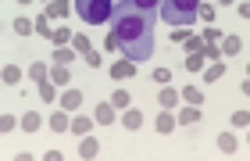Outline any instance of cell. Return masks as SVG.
<instances>
[{
    "label": "cell",
    "instance_id": "obj_1",
    "mask_svg": "<svg viewBox=\"0 0 250 161\" xmlns=\"http://www.w3.org/2000/svg\"><path fill=\"white\" fill-rule=\"evenodd\" d=\"M154 22H157V11H140L132 0L115 4L107 50H118L129 61H146L154 54Z\"/></svg>",
    "mask_w": 250,
    "mask_h": 161
},
{
    "label": "cell",
    "instance_id": "obj_2",
    "mask_svg": "<svg viewBox=\"0 0 250 161\" xmlns=\"http://www.w3.org/2000/svg\"><path fill=\"white\" fill-rule=\"evenodd\" d=\"M197 7H200V0H161L157 18H165L175 29H189L197 22Z\"/></svg>",
    "mask_w": 250,
    "mask_h": 161
},
{
    "label": "cell",
    "instance_id": "obj_3",
    "mask_svg": "<svg viewBox=\"0 0 250 161\" xmlns=\"http://www.w3.org/2000/svg\"><path fill=\"white\" fill-rule=\"evenodd\" d=\"M75 11L86 25H104L115 15V0H75Z\"/></svg>",
    "mask_w": 250,
    "mask_h": 161
},
{
    "label": "cell",
    "instance_id": "obj_4",
    "mask_svg": "<svg viewBox=\"0 0 250 161\" xmlns=\"http://www.w3.org/2000/svg\"><path fill=\"white\" fill-rule=\"evenodd\" d=\"M132 75H136V61H129V57H122V61L111 65V79H118V83L122 79H132Z\"/></svg>",
    "mask_w": 250,
    "mask_h": 161
},
{
    "label": "cell",
    "instance_id": "obj_5",
    "mask_svg": "<svg viewBox=\"0 0 250 161\" xmlns=\"http://www.w3.org/2000/svg\"><path fill=\"white\" fill-rule=\"evenodd\" d=\"M58 100H61V108H64V111H75L79 104H83V93H79V90H72V86H68L64 93L58 97Z\"/></svg>",
    "mask_w": 250,
    "mask_h": 161
},
{
    "label": "cell",
    "instance_id": "obj_6",
    "mask_svg": "<svg viewBox=\"0 0 250 161\" xmlns=\"http://www.w3.org/2000/svg\"><path fill=\"white\" fill-rule=\"evenodd\" d=\"M115 111H118L115 104H97V111H93V115H97V122H100V125H111V122L118 118Z\"/></svg>",
    "mask_w": 250,
    "mask_h": 161
},
{
    "label": "cell",
    "instance_id": "obj_7",
    "mask_svg": "<svg viewBox=\"0 0 250 161\" xmlns=\"http://www.w3.org/2000/svg\"><path fill=\"white\" fill-rule=\"evenodd\" d=\"M72 57H75V47H72V43L54 47V65H72Z\"/></svg>",
    "mask_w": 250,
    "mask_h": 161
},
{
    "label": "cell",
    "instance_id": "obj_8",
    "mask_svg": "<svg viewBox=\"0 0 250 161\" xmlns=\"http://www.w3.org/2000/svg\"><path fill=\"white\" fill-rule=\"evenodd\" d=\"M18 79H21V68H18V65H4V68H0V83L15 86Z\"/></svg>",
    "mask_w": 250,
    "mask_h": 161
},
{
    "label": "cell",
    "instance_id": "obj_9",
    "mask_svg": "<svg viewBox=\"0 0 250 161\" xmlns=\"http://www.w3.org/2000/svg\"><path fill=\"white\" fill-rule=\"evenodd\" d=\"M122 122H125V129H140V125H143V111H136V108H125Z\"/></svg>",
    "mask_w": 250,
    "mask_h": 161
},
{
    "label": "cell",
    "instance_id": "obj_10",
    "mask_svg": "<svg viewBox=\"0 0 250 161\" xmlns=\"http://www.w3.org/2000/svg\"><path fill=\"white\" fill-rule=\"evenodd\" d=\"M72 133H79V136H86L89 129H93V118L89 115H79V118H72V125H68Z\"/></svg>",
    "mask_w": 250,
    "mask_h": 161
},
{
    "label": "cell",
    "instance_id": "obj_11",
    "mask_svg": "<svg viewBox=\"0 0 250 161\" xmlns=\"http://www.w3.org/2000/svg\"><path fill=\"white\" fill-rule=\"evenodd\" d=\"M222 75H225V65H222V61L204 65V83H214V79H222Z\"/></svg>",
    "mask_w": 250,
    "mask_h": 161
},
{
    "label": "cell",
    "instance_id": "obj_12",
    "mask_svg": "<svg viewBox=\"0 0 250 161\" xmlns=\"http://www.w3.org/2000/svg\"><path fill=\"white\" fill-rule=\"evenodd\" d=\"M79 154H83V158H97V154H100V143L86 133V136H83V147H79Z\"/></svg>",
    "mask_w": 250,
    "mask_h": 161
},
{
    "label": "cell",
    "instance_id": "obj_13",
    "mask_svg": "<svg viewBox=\"0 0 250 161\" xmlns=\"http://www.w3.org/2000/svg\"><path fill=\"white\" fill-rule=\"evenodd\" d=\"M240 47H243L240 36H225V40H222V57H236V54H240Z\"/></svg>",
    "mask_w": 250,
    "mask_h": 161
},
{
    "label": "cell",
    "instance_id": "obj_14",
    "mask_svg": "<svg viewBox=\"0 0 250 161\" xmlns=\"http://www.w3.org/2000/svg\"><path fill=\"white\" fill-rule=\"evenodd\" d=\"M157 100H161V108H175V104H179V90H172V86H165L161 93H157Z\"/></svg>",
    "mask_w": 250,
    "mask_h": 161
},
{
    "label": "cell",
    "instance_id": "obj_15",
    "mask_svg": "<svg viewBox=\"0 0 250 161\" xmlns=\"http://www.w3.org/2000/svg\"><path fill=\"white\" fill-rule=\"evenodd\" d=\"M47 18H68V0H50Z\"/></svg>",
    "mask_w": 250,
    "mask_h": 161
},
{
    "label": "cell",
    "instance_id": "obj_16",
    "mask_svg": "<svg viewBox=\"0 0 250 161\" xmlns=\"http://www.w3.org/2000/svg\"><path fill=\"white\" fill-rule=\"evenodd\" d=\"M18 125H21V129H25V133H36L40 125H43V115H36V111H32V115H25V118H21Z\"/></svg>",
    "mask_w": 250,
    "mask_h": 161
},
{
    "label": "cell",
    "instance_id": "obj_17",
    "mask_svg": "<svg viewBox=\"0 0 250 161\" xmlns=\"http://www.w3.org/2000/svg\"><path fill=\"white\" fill-rule=\"evenodd\" d=\"M68 125H72V118H68V111H61V115H50V129H54V133H64Z\"/></svg>",
    "mask_w": 250,
    "mask_h": 161
},
{
    "label": "cell",
    "instance_id": "obj_18",
    "mask_svg": "<svg viewBox=\"0 0 250 161\" xmlns=\"http://www.w3.org/2000/svg\"><path fill=\"white\" fill-rule=\"evenodd\" d=\"M218 147H222V154H232V151H236V133H232V129L222 133V136H218Z\"/></svg>",
    "mask_w": 250,
    "mask_h": 161
},
{
    "label": "cell",
    "instance_id": "obj_19",
    "mask_svg": "<svg viewBox=\"0 0 250 161\" xmlns=\"http://www.w3.org/2000/svg\"><path fill=\"white\" fill-rule=\"evenodd\" d=\"M154 125H157V133H172L175 129V115H157Z\"/></svg>",
    "mask_w": 250,
    "mask_h": 161
},
{
    "label": "cell",
    "instance_id": "obj_20",
    "mask_svg": "<svg viewBox=\"0 0 250 161\" xmlns=\"http://www.w3.org/2000/svg\"><path fill=\"white\" fill-rule=\"evenodd\" d=\"M179 122H186V125H193V122H200V108H197V104H189V108H183V115H179Z\"/></svg>",
    "mask_w": 250,
    "mask_h": 161
},
{
    "label": "cell",
    "instance_id": "obj_21",
    "mask_svg": "<svg viewBox=\"0 0 250 161\" xmlns=\"http://www.w3.org/2000/svg\"><path fill=\"white\" fill-rule=\"evenodd\" d=\"M47 75H50V68H47V65H40V61L29 68V79H32V83H43Z\"/></svg>",
    "mask_w": 250,
    "mask_h": 161
},
{
    "label": "cell",
    "instance_id": "obj_22",
    "mask_svg": "<svg viewBox=\"0 0 250 161\" xmlns=\"http://www.w3.org/2000/svg\"><path fill=\"white\" fill-rule=\"evenodd\" d=\"M50 79H54V86H64V83H68V65H54Z\"/></svg>",
    "mask_w": 250,
    "mask_h": 161
},
{
    "label": "cell",
    "instance_id": "obj_23",
    "mask_svg": "<svg viewBox=\"0 0 250 161\" xmlns=\"http://www.w3.org/2000/svg\"><path fill=\"white\" fill-rule=\"evenodd\" d=\"M50 40H54V47H64V43H72V32H68V29H54Z\"/></svg>",
    "mask_w": 250,
    "mask_h": 161
},
{
    "label": "cell",
    "instance_id": "obj_24",
    "mask_svg": "<svg viewBox=\"0 0 250 161\" xmlns=\"http://www.w3.org/2000/svg\"><path fill=\"white\" fill-rule=\"evenodd\" d=\"M32 29H36L40 36H50V32H54V29H50V18H47V15H40L36 22H32Z\"/></svg>",
    "mask_w": 250,
    "mask_h": 161
},
{
    "label": "cell",
    "instance_id": "obj_25",
    "mask_svg": "<svg viewBox=\"0 0 250 161\" xmlns=\"http://www.w3.org/2000/svg\"><path fill=\"white\" fill-rule=\"evenodd\" d=\"M15 32H18V36H32L36 29H32V22H29V18H15Z\"/></svg>",
    "mask_w": 250,
    "mask_h": 161
},
{
    "label": "cell",
    "instance_id": "obj_26",
    "mask_svg": "<svg viewBox=\"0 0 250 161\" xmlns=\"http://www.w3.org/2000/svg\"><path fill=\"white\" fill-rule=\"evenodd\" d=\"M232 129H250V111H236L232 115Z\"/></svg>",
    "mask_w": 250,
    "mask_h": 161
},
{
    "label": "cell",
    "instance_id": "obj_27",
    "mask_svg": "<svg viewBox=\"0 0 250 161\" xmlns=\"http://www.w3.org/2000/svg\"><path fill=\"white\" fill-rule=\"evenodd\" d=\"M72 47H75V54H89L93 47H89V40L83 36V32H79V36H72Z\"/></svg>",
    "mask_w": 250,
    "mask_h": 161
},
{
    "label": "cell",
    "instance_id": "obj_28",
    "mask_svg": "<svg viewBox=\"0 0 250 161\" xmlns=\"http://www.w3.org/2000/svg\"><path fill=\"white\" fill-rule=\"evenodd\" d=\"M186 68H189V72H204V54H189L186 57Z\"/></svg>",
    "mask_w": 250,
    "mask_h": 161
},
{
    "label": "cell",
    "instance_id": "obj_29",
    "mask_svg": "<svg viewBox=\"0 0 250 161\" xmlns=\"http://www.w3.org/2000/svg\"><path fill=\"white\" fill-rule=\"evenodd\" d=\"M197 18H204L208 25H214V7H211V4H200V7H197Z\"/></svg>",
    "mask_w": 250,
    "mask_h": 161
},
{
    "label": "cell",
    "instance_id": "obj_30",
    "mask_svg": "<svg viewBox=\"0 0 250 161\" xmlns=\"http://www.w3.org/2000/svg\"><path fill=\"white\" fill-rule=\"evenodd\" d=\"M186 50L189 54H200L204 50V36H186Z\"/></svg>",
    "mask_w": 250,
    "mask_h": 161
},
{
    "label": "cell",
    "instance_id": "obj_31",
    "mask_svg": "<svg viewBox=\"0 0 250 161\" xmlns=\"http://www.w3.org/2000/svg\"><path fill=\"white\" fill-rule=\"evenodd\" d=\"M111 104H115V108H129V93H125V90H115V97H111Z\"/></svg>",
    "mask_w": 250,
    "mask_h": 161
},
{
    "label": "cell",
    "instance_id": "obj_32",
    "mask_svg": "<svg viewBox=\"0 0 250 161\" xmlns=\"http://www.w3.org/2000/svg\"><path fill=\"white\" fill-rule=\"evenodd\" d=\"M183 97L189 100V104H200V100H204V93H200L197 86H186V90H183Z\"/></svg>",
    "mask_w": 250,
    "mask_h": 161
},
{
    "label": "cell",
    "instance_id": "obj_33",
    "mask_svg": "<svg viewBox=\"0 0 250 161\" xmlns=\"http://www.w3.org/2000/svg\"><path fill=\"white\" fill-rule=\"evenodd\" d=\"M15 125H18V118H15V115H0V133H11Z\"/></svg>",
    "mask_w": 250,
    "mask_h": 161
},
{
    "label": "cell",
    "instance_id": "obj_34",
    "mask_svg": "<svg viewBox=\"0 0 250 161\" xmlns=\"http://www.w3.org/2000/svg\"><path fill=\"white\" fill-rule=\"evenodd\" d=\"M36 86H40V97H43V100H54V97H58V93H54V86L47 83V79H43V83H36Z\"/></svg>",
    "mask_w": 250,
    "mask_h": 161
},
{
    "label": "cell",
    "instance_id": "obj_35",
    "mask_svg": "<svg viewBox=\"0 0 250 161\" xmlns=\"http://www.w3.org/2000/svg\"><path fill=\"white\" fill-rule=\"evenodd\" d=\"M132 4L140 11H157V7H161V0H132Z\"/></svg>",
    "mask_w": 250,
    "mask_h": 161
},
{
    "label": "cell",
    "instance_id": "obj_36",
    "mask_svg": "<svg viewBox=\"0 0 250 161\" xmlns=\"http://www.w3.org/2000/svg\"><path fill=\"white\" fill-rule=\"evenodd\" d=\"M83 57H86V65H89V68H100V65H104V57H100L97 50H89V54H83Z\"/></svg>",
    "mask_w": 250,
    "mask_h": 161
},
{
    "label": "cell",
    "instance_id": "obj_37",
    "mask_svg": "<svg viewBox=\"0 0 250 161\" xmlns=\"http://www.w3.org/2000/svg\"><path fill=\"white\" fill-rule=\"evenodd\" d=\"M168 79H172L168 68H154V83H168Z\"/></svg>",
    "mask_w": 250,
    "mask_h": 161
},
{
    "label": "cell",
    "instance_id": "obj_38",
    "mask_svg": "<svg viewBox=\"0 0 250 161\" xmlns=\"http://www.w3.org/2000/svg\"><path fill=\"white\" fill-rule=\"evenodd\" d=\"M214 40H222V32L208 25V29H204V43H214Z\"/></svg>",
    "mask_w": 250,
    "mask_h": 161
},
{
    "label": "cell",
    "instance_id": "obj_39",
    "mask_svg": "<svg viewBox=\"0 0 250 161\" xmlns=\"http://www.w3.org/2000/svg\"><path fill=\"white\" fill-rule=\"evenodd\" d=\"M186 36H189V29H175L172 32V43H186Z\"/></svg>",
    "mask_w": 250,
    "mask_h": 161
},
{
    "label": "cell",
    "instance_id": "obj_40",
    "mask_svg": "<svg viewBox=\"0 0 250 161\" xmlns=\"http://www.w3.org/2000/svg\"><path fill=\"white\" fill-rule=\"evenodd\" d=\"M240 15H243V18H250V4H240Z\"/></svg>",
    "mask_w": 250,
    "mask_h": 161
},
{
    "label": "cell",
    "instance_id": "obj_41",
    "mask_svg": "<svg viewBox=\"0 0 250 161\" xmlns=\"http://www.w3.org/2000/svg\"><path fill=\"white\" fill-rule=\"evenodd\" d=\"M243 93H247V97H250V79H247V83H243Z\"/></svg>",
    "mask_w": 250,
    "mask_h": 161
},
{
    "label": "cell",
    "instance_id": "obj_42",
    "mask_svg": "<svg viewBox=\"0 0 250 161\" xmlns=\"http://www.w3.org/2000/svg\"><path fill=\"white\" fill-rule=\"evenodd\" d=\"M218 4H232V0H218Z\"/></svg>",
    "mask_w": 250,
    "mask_h": 161
},
{
    "label": "cell",
    "instance_id": "obj_43",
    "mask_svg": "<svg viewBox=\"0 0 250 161\" xmlns=\"http://www.w3.org/2000/svg\"><path fill=\"white\" fill-rule=\"evenodd\" d=\"M18 4H29V0H18Z\"/></svg>",
    "mask_w": 250,
    "mask_h": 161
},
{
    "label": "cell",
    "instance_id": "obj_44",
    "mask_svg": "<svg viewBox=\"0 0 250 161\" xmlns=\"http://www.w3.org/2000/svg\"><path fill=\"white\" fill-rule=\"evenodd\" d=\"M247 75H250V65H247Z\"/></svg>",
    "mask_w": 250,
    "mask_h": 161
},
{
    "label": "cell",
    "instance_id": "obj_45",
    "mask_svg": "<svg viewBox=\"0 0 250 161\" xmlns=\"http://www.w3.org/2000/svg\"><path fill=\"white\" fill-rule=\"evenodd\" d=\"M115 4H122V0H115Z\"/></svg>",
    "mask_w": 250,
    "mask_h": 161
},
{
    "label": "cell",
    "instance_id": "obj_46",
    "mask_svg": "<svg viewBox=\"0 0 250 161\" xmlns=\"http://www.w3.org/2000/svg\"><path fill=\"white\" fill-rule=\"evenodd\" d=\"M247 133H250V129H247Z\"/></svg>",
    "mask_w": 250,
    "mask_h": 161
}]
</instances>
